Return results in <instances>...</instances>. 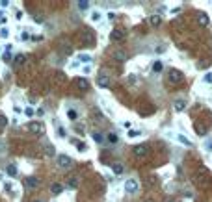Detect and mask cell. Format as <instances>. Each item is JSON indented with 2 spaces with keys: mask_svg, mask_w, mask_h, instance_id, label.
<instances>
[{
  "mask_svg": "<svg viewBox=\"0 0 212 202\" xmlns=\"http://www.w3.org/2000/svg\"><path fill=\"white\" fill-rule=\"evenodd\" d=\"M177 139H179V141H180V143H183L184 146H192V141H190L188 137H184L183 134H179V135H177Z\"/></svg>",
  "mask_w": 212,
  "mask_h": 202,
  "instance_id": "obj_16",
  "label": "cell"
},
{
  "mask_svg": "<svg viewBox=\"0 0 212 202\" xmlns=\"http://www.w3.org/2000/svg\"><path fill=\"white\" fill-rule=\"evenodd\" d=\"M0 6H2V8H8L9 2H8V0H0Z\"/></svg>",
  "mask_w": 212,
  "mask_h": 202,
  "instance_id": "obj_37",
  "label": "cell"
},
{
  "mask_svg": "<svg viewBox=\"0 0 212 202\" xmlns=\"http://www.w3.org/2000/svg\"><path fill=\"white\" fill-rule=\"evenodd\" d=\"M26 128L30 130L32 134H43L45 132V126H43V123H30Z\"/></svg>",
  "mask_w": 212,
  "mask_h": 202,
  "instance_id": "obj_3",
  "label": "cell"
},
{
  "mask_svg": "<svg viewBox=\"0 0 212 202\" xmlns=\"http://www.w3.org/2000/svg\"><path fill=\"white\" fill-rule=\"evenodd\" d=\"M0 22H2V24H4V22H6V15H4L2 11H0Z\"/></svg>",
  "mask_w": 212,
  "mask_h": 202,
  "instance_id": "obj_39",
  "label": "cell"
},
{
  "mask_svg": "<svg viewBox=\"0 0 212 202\" xmlns=\"http://www.w3.org/2000/svg\"><path fill=\"white\" fill-rule=\"evenodd\" d=\"M205 148L208 150V152H212V141L210 139H205Z\"/></svg>",
  "mask_w": 212,
  "mask_h": 202,
  "instance_id": "obj_31",
  "label": "cell"
},
{
  "mask_svg": "<svg viewBox=\"0 0 212 202\" xmlns=\"http://www.w3.org/2000/svg\"><path fill=\"white\" fill-rule=\"evenodd\" d=\"M106 135H108V141H110V143H117V134L110 132V134H106Z\"/></svg>",
  "mask_w": 212,
  "mask_h": 202,
  "instance_id": "obj_25",
  "label": "cell"
},
{
  "mask_svg": "<svg viewBox=\"0 0 212 202\" xmlns=\"http://www.w3.org/2000/svg\"><path fill=\"white\" fill-rule=\"evenodd\" d=\"M91 21H93V22H99V21H100V13H99V11H93V13H91Z\"/></svg>",
  "mask_w": 212,
  "mask_h": 202,
  "instance_id": "obj_29",
  "label": "cell"
},
{
  "mask_svg": "<svg viewBox=\"0 0 212 202\" xmlns=\"http://www.w3.org/2000/svg\"><path fill=\"white\" fill-rule=\"evenodd\" d=\"M50 191H52L54 195H60L63 191V185L62 184H52V185H50Z\"/></svg>",
  "mask_w": 212,
  "mask_h": 202,
  "instance_id": "obj_13",
  "label": "cell"
},
{
  "mask_svg": "<svg viewBox=\"0 0 212 202\" xmlns=\"http://www.w3.org/2000/svg\"><path fill=\"white\" fill-rule=\"evenodd\" d=\"M205 82H212V74H210V72L205 74Z\"/></svg>",
  "mask_w": 212,
  "mask_h": 202,
  "instance_id": "obj_36",
  "label": "cell"
},
{
  "mask_svg": "<svg viewBox=\"0 0 212 202\" xmlns=\"http://www.w3.org/2000/svg\"><path fill=\"white\" fill-rule=\"evenodd\" d=\"M162 69H164V63L160 61V59H156V61L153 63V72H160Z\"/></svg>",
  "mask_w": 212,
  "mask_h": 202,
  "instance_id": "obj_15",
  "label": "cell"
},
{
  "mask_svg": "<svg viewBox=\"0 0 212 202\" xmlns=\"http://www.w3.org/2000/svg\"><path fill=\"white\" fill-rule=\"evenodd\" d=\"M114 59H117V61H127V56H125L121 50H115V52H114Z\"/></svg>",
  "mask_w": 212,
  "mask_h": 202,
  "instance_id": "obj_14",
  "label": "cell"
},
{
  "mask_svg": "<svg viewBox=\"0 0 212 202\" xmlns=\"http://www.w3.org/2000/svg\"><path fill=\"white\" fill-rule=\"evenodd\" d=\"M112 169H114V173H115V174H121V173H123V165H121V163H114V165H112Z\"/></svg>",
  "mask_w": 212,
  "mask_h": 202,
  "instance_id": "obj_23",
  "label": "cell"
},
{
  "mask_svg": "<svg viewBox=\"0 0 212 202\" xmlns=\"http://www.w3.org/2000/svg\"><path fill=\"white\" fill-rule=\"evenodd\" d=\"M123 37H125V32H123V30H114V32L110 33V39H112V41H121Z\"/></svg>",
  "mask_w": 212,
  "mask_h": 202,
  "instance_id": "obj_7",
  "label": "cell"
},
{
  "mask_svg": "<svg viewBox=\"0 0 212 202\" xmlns=\"http://www.w3.org/2000/svg\"><path fill=\"white\" fill-rule=\"evenodd\" d=\"M197 22L201 26H208V15L206 13H197Z\"/></svg>",
  "mask_w": 212,
  "mask_h": 202,
  "instance_id": "obj_10",
  "label": "cell"
},
{
  "mask_svg": "<svg viewBox=\"0 0 212 202\" xmlns=\"http://www.w3.org/2000/svg\"><path fill=\"white\" fill-rule=\"evenodd\" d=\"M37 202H41V200H37Z\"/></svg>",
  "mask_w": 212,
  "mask_h": 202,
  "instance_id": "obj_41",
  "label": "cell"
},
{
  "mask_svg": "<svg viewBox=\"0 0 212 202\" xmlns=\"http://www.w3.org/2000/svg\"><path fill=\"white\" fill-rule=\"evenodd\" d=\"M93 141H95V143H102V141H104V134L93 132Z\"/></svg>",
  "mask_w": 212,
  "mask_h": 202,
  "instance_id": "obj_17",
  "label": "cell"
},
{
  "mask_svg": "<svg viewBox=\"0 0 212 202\" xmlns=\"http://www.w3.org/2000/svg\"><path fill=\"white\" fill-rule=\"evenodd\" d=\"M168 80H169L171 84L183 82V72H180V70H177V69H169L168 70Z\"/></svg>",
  "mask_w": 212,
  "mask_h": 202,
  "instance_id": "obj_1",
  "label": "cell"
},
{
  "mask_svg": "<svg viewBox=\"0 0 212 202\" xmlns=\"http://www.w3.org/2000/svg\"><path fill=\"white\" fill-rule=\"evenodd\" d=\"M88 8H89V2H88V0H80V2H78V9H80V11H86Z\"/></svg>",
  "mask_w": 212,
  "mask_h": 202,
  "instance_id": "obj_21",
  "label": "cell"
},
{
  "mask_svg": "<svg viewBox=\"0 0 212 202\" xmlns=\"http://www.w3.org/2000/svg\"><path fill=\"white\" fill-rule=\"evenodd\" d=\"M149 21H151V24H153V26H158V24L162 22V19H160L158 15H151V19H149Z\"/></svg>",
  "mask_w": 212,
  "mask_h": 202,
  "instance_id": "obj_20",
  "label": "cell"
},
{
  "mask_svg": "<svg viewBox=\"0 0 212 202\" xmlns=\"http://www.w3.org/2000/svg\"><path fill=\"white\" fill-rule=\"evenodd\" d=\"M6 124H8V119L4 117V115H0V128H4Z\"/></svg>",
  "mask_w": 212,
  "mask_h": 202,
  "instance_id": "obj_32",
  "label": "cell"
},
{
  "mask_svg": "<svg viewBox=\"0 0 212 202\" xmlns=\"http://www.w3.org/2000/svg\"><path fill=\"white\" fill-rule=\"evenodd\" d=\"M47 154H48V156H54V146L47 145Z\"/></svg>",
  "mask_w": 212,
  "mask_h": 202,
  "instance_id": "obj_34",
  "label": "cell"
},
{
  "mask_svg": "<svg viewBox=\"0 0 212 202\" xmlns=\"http://www.w3.org/2000/svg\"><path fill=\"white\" fill-rule=\"evenodd\" d=\"M24 184H26V187L34 189V187H37V185H39V180H37V178H34V176H28V178L24 180Z\"/></svg>",
  "mask_w": 212,
  "mask_h": 202,
  "instance_id": "obj_8",
  "label": "cell"
},
{
  "mask_svg": "<svg viewBox=\"0 0 212 202\" xmlns=\"http://www.w3.org/2000/svg\"><path fill=\"white\" fill-rule=\"evenodd\" d=\"M24 113H26L28 117H32V115H34V109L32 108H26V109H24Z\"/></svg>",
  "mask_w": 212,
  "mask_h": 202,
  "instance_id": "obj_35",
  "label": "cell"
},
{
  "mask_svg": "<svg viewBox=\"0 0 212 202\" xmlns=\"http://www.w3.org/2000/svg\"><path fill=\"white\" fill-rule=\"evenodd\" d=\"M138 189H140V184H138V180H134V178H128L127 182H125V191L127 193H138Z\"/></svg>",
  "mask_w": 212,
  "mask_h": 202,
  "instance_id": "obj_2",
  "label": "cell"
},
{
  "mask_svg": "<svg viewBox=\"0 0 212 202\" xmlns=\"http://www.w3.org/2000/svg\"><path fill=\"white\" fill-rule=\"evenodd\" d=\"M138 135H141L140 130H130L128 132V137H138Z\"/></svg>",
  "mask_w": 212,
  "mask_h": 202,
  "instance_id": "obj_30",
  "label": "cell"
},
{
  "mask_svg": "<svg viewBox=\"0 0 212 202\" xmlns=\"http://www.w3.org/2000/svg\"><path fill=\"white\" fill-rule=\"evenodd\" d=\"M24 59H26V58H24L22 54H19V56L15 58V65H17V67H19V65H22V63H24Z\"/></svg>",
  "mask_w": 212,
  "mask_h": 202,
  "instance_id": "obj_27",
  "label": "cell"
},
{
  "mask_svg": "<svg viewBox=\"0 0 212 202\" xmlns=\"http://www.w3.org/2000/svg\"><path fill=\"white\" fill-rule=\"evenodd\" d=\"M77 85H78V89H82V91L89 87V84H88V80H86V78H78L77 80Z\"/></svg>",
  "mask_w": 212,
  "mask_h": 202,
  "instance_id": "obj_12",
  "label": "cell"
},
{
  "mask_svg": "<svg viewBox=\"0 0 212 202\" xmlns=\"http://www.w3.org/2000/svg\"><path fill=\"white\" fill-rule=\"evenodd\" d=\"M6 173H8L9 176H15V174H17V167H15L13 163H9L8 167H6Z\"/></svg>",
  "mask_w": 212,
  "mask_h": 202,
  "instance_id": "obj_18",
  "label": "cell"
},
{
  "mask_svg": "<svg viewBox=\"0 0 212 202\" xmlns=\"http://www.w3.org/2000/svg\"><path fill=\"white\" fill-rule=\"evenodd\" d=\"M147 152H149V146L147 145H136L134 146V156H138V158L147 156Z\"/></svg>",
  "mask_w": 212,
  "mask_h": 202,
  "instance_id": "obj_4",
  "label": "cell"
},
{
  "mask_svg": "<svg viewBox=\"0 0 212 202\" xmlns=\"http://www.w3.org/2000/svg\"><path fill=\"white\" fill-rule=\"evenodd\" d=\"M173 108H175V111H184V109H186V102L183 98H179V100H175V102H173Z\"/></svg>",
  "mask_w": 212,
  "mask_h": 202,
  "instance_id": "obj_9",
  "label": "cell"
},
{
  "mask_svg": "<svg viewBox=\"0 0 212 202\" xmlns=\"http://www.w3.org/2000/svg\"><path fill=\"white\" fill-rule=\"evenodd\" d=\"M58 134H60V137H65V130L63 128H58Z\"/></svg>",
  "mask_w": 212,
  "mask_h": 202,
  "instance_id": "obj_38",
  "label": "cell"
},
{
  "mask_svg": "<svg viewBox=\"0 0 212 202\" xmlns=\"http://www.w3.org/2000/svg\"><path fill=\"white\" fill-rule=\"evenodd\" d=\"M4 152H6V143H4V141L0 139V156H2Z\"/></svg>",
  "mask_w": 212,
  "mask_h": 202,
  "instance_id": "obj_33",
  "label": "cell"
},
{
  "mask_svg": "<svg viewBox=\"0 0 212 202\" xmlns=\"http://www.w3.org/2000/svg\"><path fill=\"white\" fill-rule=\"evenodd\" d=\"M78 61L89 63V61H91V56H89V54H78Z\"/></svg>",
  "mask_w": 212,
  "mask_h": 202,
  "instance_id": "obj_19",
  "label": "cell"
},
{
  "mask_svg": "<svg viewBox=\"0 0 212 202\" xmlns=\"http://www.w3.org/2000/svg\"><path fill=\"white\" fill-rule=\"evenodd\" d=\"M28 37H30V35H28L26 32H22V33H21V39H22V41H24V39H28Z\"/></svg>",
  "mask_w": 212,
  "mask_h": 202,
  "instance_id": "obj_40",
  "label": "cell"
},
{
  "mask_svg": "<svg viewBox=\"0 0 212 202\" xmlns=\"http://www.w3.org/2000/svg\"><path fill=\"white\" fill-rule=\"evenodd\" d=\"M71 143H73V145H77V148L80 150V152H84V150H86V145H84V143H80V141H77V139H73Z\"/></svg>",
  "mask_w": 212,
  "mask_h": 202,
  "instance_id": "obj_22",
  "label": "cell"
},
{
  "mask_svg": "<svg viewBox=\"0 0 212 202\" xmlns=\"http://www.w3.org/2000/svg\"><path fill=\"white\" fill-rule=\"evenodd\" d=\"M67 117H69L71 121H74V119H77V117H78V113H77V111H74V109H67Z\"/></svg>",
  "mask_w": 212,
  "mask_h": 202,
  "instance_id": "obj_26",
  "label": "cell"
},
{
  "mask_svg": "<svg viewBox=\"0 0 212 202\" xmlns=\"http://www.w3.org/2000/svg\"><path fill=\"white\" fill-rule=\"evenodd\" d=\"M67 185H69L71 189H77V187H78V178H71Z\"/></svg>",
  "mask_w": 212,
  "mask_h": 202,
  "instance_id": "obj_24",
  "label": "cell"
},
{
  "mask_svg": "<svg viewBox=\"0 0 212 202\" xmlns=\"http://www.w3.org/2000/svg\"><path fill=\"white\" fill-rule=\"evenodd\" d=\"M97 84H99V87H108V85H110V78L106 76L104 72H100L97 76Z\"/></svg>",
  "mask_w": 212,
  "mask_h": 202,
  "instance_id": "obj_6",
  "label": "cell"
},
{
  "mask_svg": "<svg viewBox=\"0 0 212 202\" xmlns=\"http://www.w3.org/2000/svg\"><path fill=\"white\" fill-rule=\"evenodd\" d=\"M0 37H2V39H8L9 37V30L8 28H2V30H0Z\"/></svg>",
  "mask_w": 212,
  "mask_h": 202,
  "instance_id": "obj_28",
  "label": "cell"
},
{
  "mask_svg": "<svg viewBox=\"0 0 212 202\" xmlns=\"http://www.w3.org/2000/svg\"><path fill=\"white\" fill-rule=\"evenodd\" d=\"M58 165L62 169H69L71 167V158H69V156H65V154H60L58 156Z\"/></svg>",
  "mask_w": 212,
  "mask_h": 202,
  "instance_id": "obj_5",
  "label": "cell"
},
{
  "mask_svg": "<svg viewBox=\"0 0 212 202\" xmlns=\"http://www.w3.org/2000/svg\"><path fill=\"white\" fill-rule=\"evenodd\" d=\"M84 41H86V45H89V47L93 45V32L91 30H86L84 32Z\"/></svg>",
  "mask_w": 212,
  "mask_h": 202,
  "instance_id": "obj_11",
  "label": "cell"
}]
</instances>
